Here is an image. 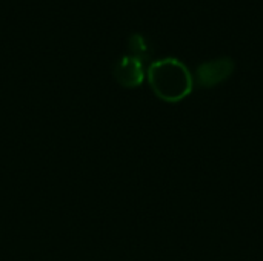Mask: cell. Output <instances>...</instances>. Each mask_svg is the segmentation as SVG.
Segmentation results:
<instances>
[{
  "label": "cell",
  "mask_w": 263,
  "mask_h": 261,
  "mask_svg": "<svg viewBox=\"0 0 263 261\" xmlns=\"http://www.w3.org/2000/svg\"><path fill=\"white\" fill-rule=\"evenodd\" d=\"M148 82L153 92L163 102L176 103L188 97L194 78L188 66L176 57L154 60L148 66Z\"/></svg>",
  "instance_id": "cell-1"
},
{
  "label": "cell",
  "mask_w": 263,
  "mask_h": 261,
  "mask_svg": "<svg viewBox=\"0 0 263 261\" xmlns=\"http://www.w3.org/2000/svg\"><path fill=\"white\" fill-rule=\"evenodd\" d=\"M234 60L231 57H219L208 62H203L196 69V80L203 88L216 86L227 78L231 77L234 72Z\"/></svg>",
  "instance_id": "cell-2"
},
{
  "label": "cell",
  "mask_w": 263,
  "mask_h": 261,
  "mask_svg": "<svg viewBox=\"0 0 263 261\" xmlns=\"http://www.w3.org/2000/svg\"><path fill=\"white\" fill-rule=\"evenodd\" d=\"M112 75L117 80V83L125 88H136L142 85L145 78L143 60L131 54L122 55L112 66Z\"/></svg>",
  "instance_id": "cell-3"
},
{
  "label": "cell",
  "mask_w": 263,
  "mask_h": 261,
  "mask_svg": "<svg viewBox=\"0 0 263 261\" xmlns=\"http://www.w3.org/2000/svg\"><path fill=\"white\" fill-rule=\"evenodd\" d=\"M128 46H129L131 55H136L140 60L148 58L149 54H151V48H149V43H148L146 37L142 35V34H139V32H133L129 35Z\"/></svg>",
  "instance_id": "cell-4"
}]
</instances>
